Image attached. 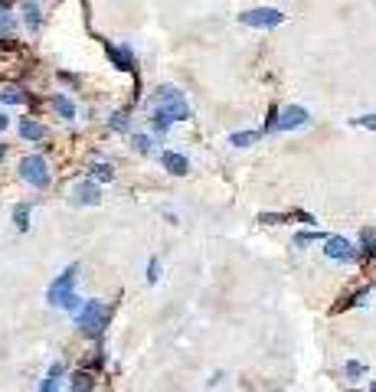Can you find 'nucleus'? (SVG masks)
<instances>
[{
  "instance_id": "nucleus-8",
  "label": "nucleus",
  "mask_w": 376,
  "mask_h": 392,
  "mask_svg": "<svg viewBox=\"0 0 376 392\" xmlns=\"http://www.w3.org/2000/svg\"><path fill=\"white\" fill-rule=\"evenodd\" d=\"M69 203H72V206H98V203H102V190H98L95 180H79L76 187H72Z\"/></svg>"
},
{
  "instance_id": "nucleus-14",
  "label": "nucleus",
  "mask_w": 376,
  "mask_h": 392,
  "mask_svg": "<svg viewBox=\"0 0 376 392\" xmlns=\"http://www.w3.org/2000/svg\"><path fill=\"white\" fill-rule=\"evenodd\" d=\"M50 105H52V111H56V115H59L62 121H76V102H72V98H69V95H62V92H56L50 98Z\"/></svg>"
},
{
  "instance_id": "nucleus-27",
  "label": "nucleus",
  "mask_w": 376,
  "mask_h": 392,
  "mask_svg": "<svg viewBox=\"0 0 376 392\" xmlns=\"http://www.w3.org/2000/svg\"><path fill=\"white\" fill-rule=\"evenodd\" d=\"M7 128H10V115H7V111H0V134H4Z\"/></svg>"
},
{
  "instance_id": "nucleus-15",
  "label": "nucleus",
  "mask_w": 376,
  "mask_h": 392,
  "mask_svg": "<svg viewBox=\"0 0 376 392\" xmlns=\"http://www.w3.org/2000/svg\"><path fill=\"white\" fill-rule=\"evenodd\" d=\"M164 167H167L173 177H187L190 173V161L183 157V154H173V151L164 154Z\"/></svg>"
},
{
  "instance_id": "nucleus-2",
  "label": "nucleus",
  "mask_w": 376,
  "mask_h": 392,
  "mask_svg": "<svg viewBox=\"0 0 376 392\" xmlns=\"http://www.w3.org/2000/svg\"><path fill=\"white\" fill-rule=\"evenodd\" d=\"M76 282H79V265H66L56 278H52V284L46 288V304L50 307H59V311H66V314H76L79 307H82V298L76 294Z\"/></svg>"
},
{
  "instance_id": "nucleus-4",
  "label": "nucleus",
  "mask_w": 376,
  "mask_h": 392,
  "mask_svg": "<svg viewBox=\"0 0 376 392\" xmlns=\"http://www.w3.org/2000/svg\"><path fill=\"white\" fill-rule=\"evenodd\" d=\"M17 173H20V180H23L26 187H33V190H46L52 183L50 161H46L43 154H26L23 161L17 163Z\"/></svg>"
},
{
  "instance_id": "nucleus-10",
  "label": "nucleus",
  "mask_w": 376,
  "mask_h": 392,
  "mask_svg": "<svg viewBox=\"0 0 376 392\" xmlns=\"http://www.w3.org/2000/svg\"><path fill=\"white\" fill-rule=\"evenodd\" d=\"M20 20L26 23L30 33H40V26H43V10H40V4H36V0H23V4H20Z\"/></svg>"
},
{
  "instance_id": "nucleus-22",
  "label": "nucleus",
  "mask_w": 376,
  "mask_h": 392,
  "mask_svg": "<svg viewBox=\"0 0 376 392\" xmlns=\"http://www.w3.org/2000/svg\"><path fill=\"white\" fill-rule=\"evenodd\" d=\"M135 151L137 154H154L157 147H154V137L151 134H135Z\"/></svg>"
},
{
  "instance_id": "nucleus-9",
  "label": "nucleus",
  "mask_w": 376,
  "mask_h": 392,
  "mask_svg": "<svg viewBox=\"0 0 376 392\" xmlns=\"http://www.w3.org/2000/svg\"><path fill=\"white\" fill-rule=\"evenodd\" d=\"M17 134L23 137V141H30V144H40V141H46V137H50V131L43 128V121H36V118H20Z\"/></svg>"
},
{
  "instance_id": "nucleus-29",
  "label": "nucleus",
  "mask_w": 376,
  "mask_h": 392,
  "mask_svg": "<svg viewBox=\"0 0 376 392\" xmlns=\"http://www.w3.org/2000/svg\"><path fill=\"white\" fill-rule=\"evenodd\" d=\"M370 392H376V383H373V386H370Z\"/></svg>"
},
{
  "instance_id": "nucleus-6",
  "label": "nucleus",
  "mask_w": 376,
  "mask_h": 392,
  "mask_svg": "<svg viewBox=\"0 0 376 392\" xmlns=\"http://www.w3.org/2000/svg\"><path fill=\"white\" fill-rule=\"evenodd\" d=\"M308 108H301V105H288V108L282 111H272V121H268V128L272 131H295V128H304L308 125Z\"/></svg>"
},
{
  "instance_id": "nucleus-3",
  "label": "nucleus",
  "mask_w": 376,
  "mask_h": 392,
  "mask_svg": "<svg viewBox=\"0 0 376 392\" xmlns=\"http://www.w3.org/2000/svg\"><path fill=\"white\" fill-rule=\"evenodd\" d=\"M72 317H76L79 333H82V337H89V340H95V337H102L105 327H108L111 307L105 304V301H82V307H79Z\"/></svg>"
},
{
  "instance_id": "nucleus-21",
  "label": "nucleus",
  "mask_w": 376,
  "mask_h": 392,
  "mask_svg": "<svg viewBox=\"0 0 376 392\" xmlns=\"http://www.w3.org/2000/svg\"><path fill=\"white\" fill-rule=\"evenodd\" d=\"M108 128L111 131H128L131 128V118H128V111H115L108 121Z\"/></svg>"
},
{
  "instance_id": "nucleus-18",
  "label": "nucleus",
  "mask_w": 376,
  "mask_h": 392,
  "mask_svg": "<svg viewBox=\"0 0 376 392\" xmlns=\"http://www.w3.org/2000/svg\"><path fill=\"white\" fill-rule=\"evenodd\" d=\"M258 131H236V134H229V144H236V147H252V144H258Z\"/></svg>"
},
{
  "instance_id": "nucleus-12",
  "label": "nucleus",
  "mask_w": 376,
  "mask_h": 392,
  "mask_svg": "<svg viewBox=\"0 0 376 392\" xmlns=\"http://www.w3.org/2000/svg\"><path fill=\"white\" fill-rule=\"evenodd\" d=\"M0 102L4 105H30V92H26L23 86L4 82V86H0Z\"/></svg>"
},
{
  "instance_id": "nucleus-1",
  "label": "nucleus",
  "mask_w": 376,
  "mask_h": 392,
  "mask_svg": "<svg viewBox=\"0 0 376 392\" xmlns=\"http://www.w3.org/2000/svg\"><path fill=\"white\" fill-rule=\"evenodd\" d=\"M154 105H157V111H154V128L157 131H167V125L171 121H190L193 118V111H190V105H187V98H183V92H180L177 86H161L154 92Z\"/></svg>"
},
{
  "instance_id": "nucleus-24",
  "label": "nucleus",
  "mask_w": 376,
  "mask_h": 392,
  "mask_svg": "<svg viewBox=\"0 0 376 392\" xmlns=\"http://www.w3.org/2000/svg\"><path fill=\"white\" fill-rule=\"evenodd\" d=\"M363 246H367V255L376 258V232L373 229H363Z\"/></svg>"
},
{
  "instance_id": "nucleus-13",
  "label": "nucleus",
  "mask_w": 376,
  "mask_h": 392,
  "mask_svg": "<svg viewBox=\"0 0 376 392\" xmlns=\"http://www.w3.org/2000/svg\"><path fill=\"white\" fill-rule=\"evenodd\" d=\"M62 376H66V367H62V363H52L36 392H62Z\"/></svg>"
},
{
  "instance_id": "nucleus-5",
  "label": "nucleus",
  "mask_w": 376,
  "mask_h": 392,
  "mask_svg": "<svg viewBox=\"0 0 376 392\" xmlns=\"http://www.w3.org/2000/svg\"><path fill=\"white\" fill-rule=\"evenodd\" d=\"M242 26H252V30H275V26L285 23V13L278 7H252L246 13H239Z\"/></svg>"
},
{
  "instance_id": "nucleus-25",
  "label": "nucleus",
  "mask_w": 376,
  "mask_h": 392,
  "mask_svg": "<svg viewBox=\"0 0 376 392\" xmlns=\"http://www.w3.org/2000/svg\"><path fill=\"white\" fill-rule=\"evenodd\" d=\"M363 373H367V367H363V363H353V359L347 363V376H351V379H360Z\"/></svg>"
},
{
  "instance_id": "nucleus-23",
  "label": "nucleus",
  "mask_w": 376,
  "mask_h": 392,
  "mask_svg": "<svg viewBox=\"0 0 376 392\" xmlns=\"http://www.w3.org/2000/svg\"><path fill=\"white\" fill-rule=\"evenodd\" d=\"M353 128H367V131H376V115H360V118H351Z\"/></svg>"
},
{
  "instance_id": "nucleus-20",
  "label": "nucleus",
  "mask_w": 376,
  "mask_h": 392,
  "mask_svg": "<svg viewBox=\"0 0 376 392\" xmlns=\"http://www.w3.org/2000/svg\"><path fill=\"white\" fill-rule=\"evenodd\" d=\"M144 278H147V284H157V278H161V258H157V255H151V258H147Z\"/></svg>"
},
{
  "instance_id": "nucleus-17",
  "label": "nucleus",
  "mask_w": 376,
  "mask_h": 392,
  "mask_svg": "<svg viewBox=\"0 0 376 392\" xmlns=\"http://www.w3.org/2000/svg\"><path fill=\"white\" fill-rule=\"evenodd\" d=\"M30 216H33V206H30V203H17V206H13V226H17L20 232L30 229Z\"/></svg>"
},
{
  "instance_id": "nucleus-7",
  "label": "nucleus",
  "mask_w": 376,
  "mask_h": 392,
  "mask_svg": "<svg viewBox=\"0 0 376 392\" xmlns=\"http://www.w3.org/2000/svg\"><path fill=\"white\" fill-rule=\"evenodd\" d=\"M324 255L327 258H334V262H343V265H351V262H357V248H353V242L351 239H343V236H327L324 239Z\"/></svg>"
},
{
  "instance_id": "nucleus-11",
  "label": "nucleus",
  "mask_w": 376,
  "mask_h": 392,
  "mask_svg": "<svg viewBox=\"0 0 376 392\" xmlns=\"http://www.w3.org/2000/svg\"><path fill=\"white\" fill-rule=\"evenodd\" d=\"M105 52L115 69H125V72H135V56H131L128 46H115V43H105Z\"/></svg>"
},
{
  "instance_id": "nucleus-19",
  "label": "nucleus",
  "mask_w": 376,
  "mask_h": 392,
  "mask_svg": "<svg viewBox=\"0 0 376 392\" xmlns=\"http://www.w3.org/2000/svg\"><path fill=\"white\" fill-rule=\"evenodd\" d=\"M89 180H102V183H111V180H115V171H111V163H92V171H89Z\"/></svg>"
},
{
  "instance_id": "nucleus-28",
  "label": "nucleus",
  "mask_w": 376,
  "mask_h": 392,
  "mask_svg": "<svg viewBox=\"0 0 376 392\" xmlns=\"http://www.w3.org/2000/svg\"><path fill=\"white\" fill-rule=\"evenodd\" d=\"M4 157H7V144L0 141V163H4Z\"/></svg>"
},
{
  "instance_id": "nucleus-26",
  "label": "nucleus",
  "mask_w": 376,
  "mask_h": 392,
  "mask_svg": "<svg viewBox=\"0 0 376 392\" xmlns=\"http://www.w3.org/2000/svg\"><path fill=\"white\" fill-rule=\"evenodd\" d=\"M314 239H321L317 232H298V236H295V246H308V242H314Z\"/></svg>"
},
{
  "instance_id": "nucleus-16",
  "label": "nucleus",
  "mask_w": 376,
  "mask_h": 392,
  "mask_svg": "<svg viewBox=\"0 0 376 392\" xmlns=\"http://www.w3.org/2000/svg\"><path fill=\"white\" fill-rule=\"evenodd\" d=\"M69 392H95V376L89 369H79V373L69 376Z\"/></svg>"
}]
</instances>
